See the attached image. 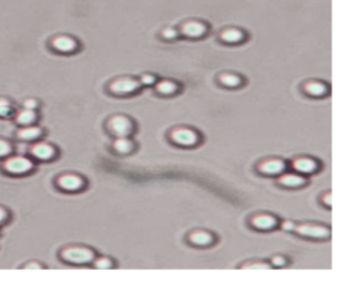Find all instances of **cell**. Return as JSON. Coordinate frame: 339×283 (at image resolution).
Listing matches in <instances>:
<instances>
[{
    "label": "cell",
    "mask_w": 339,
    "mask_h": 283,
    "mask_svg": "<svg viewBox=\"0 0 339 283\" xmlns=\"http://www.w3.org/2000/svg\"><path fill=\"white\" fill-rule=\"evenodd\" d=\"M113 148L118 154L126 155V154H130L134 150V143H133V140L129 136H117L114 139Z\"/></svg>",
    "instance_id": "e0dca14e"
},
{
    "label": "cell",
    "mask_w": 339,
    "mask_h": 283,
    "mask_svg": "<svg viewBox=\"0 0 339 283\" xmlns=\"http://www.w3.org/2000/svg\"><path fill=\"white\" fill-rule=\"evenodd\" d=\"M57 185L62 189V191L66 192H77L81 191L85 185V181L84 179L79 175H62L57 180Z\"/></svg>",
    "instance_id": "52a82bcc"
},
{
    "label": "cell",
    "mask_w": 339,
    "mask_h": 283,
    "mask_svg": "<svg viewBox=\"0 0 339 283\" xmlns=\"http://www.w3.org/2000/svg\"><path fill=\"white\" fill-rule=\"evenodd\" d=\"M322 201H323L325 206H329V208H330L331 205H333V195H331L330 192H329V193H325V196H323Z\"/></svg>",
    "instance_id": "4dcf8cb0"
},
{
    "label": "cell",
    "mask_w": 339,
    "mask_h": 283,
    "mask_svg": "<svg viewBox=\"0 0 339 283\" xmlns=\"http://www.w3.org/2000/svg\"><path fill=\"white\" fill-rule=\"evenodd\" d=\"M32 168H33V163L29 159H27V157L16 156L5 161V170L11 172V174H26Z\"/></svg>",
    "instance_id": "9c48e42d"
},
{
    "label": "cell",
    "mask_w": 339,
    "mask_h": 283,
    "mask_svg": "<svg viewBox=\"0 0 339 283\" xmlns=\"http://www.w3.org/2000/svg\"><path fill=\"white\" fill-rule=\"evenodd\" d=\"M244 37H245L244 32L237 29V28H228L226 31H223L222 35H220V39H222L224 43L228 44L241 43L244 40Z\"/></svg>",
    "instance_id": "d6986e66"
},
{
    "label": "cell",
    "mask_w": 339,
    "mask_h": 283,
    "mask_svg": "<svg viewBox=\"0 0 339 283\" xmlns=\"http://www.w3.org/2000/svg\"><path fill=\"white\" fill-rule=\"evenodd\" d=\"M11 153V146L5 140L0 139V156H4Z\"/></svg>",
    "instance_id": "f1b7e54d"
},
{
    "label": "cell",
    "mask_w": 339,
    "mask_h": 283,
    "mask_svg": "<svg viewBox=\"0 0 339 283\" xmlns=\"http://www.w3.org/2000/svg\"><path fill=\"white\" fill-rule=\"evenodd\" d=\"M170 140L180 147H194L199 143V134L190 127H175L170 131Z\"/></svg>",
    "instance_id": "3957f363"
},
{
    "label": "cell",
    "mask_w": 339,
    "mask_h": 283,
    "mask_svg": "<svg viewBox=\"0 0 339 283\" xmlns=\"http://www.w3.org/2000/svg\"><path fill=\"white\" fill-rule=\"evenodd\" d=\"M41 135V129L35 126H28L19 131V138L24 140H35Z\"/></svg>",
    "instance_id": "44dd1931"
},
{
    "label": "cell",
    "mask_w": 339,
    "mask_h": 283,
    "mask_svg": "<svg viewBox=\"0 0 339 283\" xmlns=\"http://www.w3.org/2000/svg\"><path fill=\"white\" fill-rule=\"evenodd\" d=\"M277 218L274 217L273 214L269 213H257L252 216L251 218V225L252 228L261 232H268L272 231L277 227Z\"/></svg>",
    "instance_id": "ba28073f"
},
{
    "label": "cell",
    "mask_w": 339,
    "mask_h": 283,
    "mask_svg": "<svg viewBox=\"0 0 339 283\" xmlns=\"http://www.w3.org/2000/svg\"><path fill=\"white\" fill-rule=\"evenodd\" d=\"M304 92L308 96L319 98V97L326 96L327 92H329V87H327L326 83L321 82V81H309L304 85Z\"/></svg>",
    "instance_id": "9a60e30c"
},
{
    "label": "cell",
    "mask_w": 339,
    "mask_h": 283,
    "mask_svg": "<svg viewBox=\"0 0 339 283\" xmlns=\"http://www.w3.org/2000/svg\"><path fill=\"white\" fill-rule=\"evenodd\" d=\"M286 168V163L282 159L279 157H269L265 160H261L257 164V171L261 175H266V176H276V175H281Z\"/></svg>",
    "instance_id": "8992f818"
},
{
    "label": "cell",
    "mask_w": 339,
    "mask_h": 283,
    "mask_svg": "<svg viewBox=\"0 0 339 283\" xmlns=\"http://www.w3.org/2000/svg\"><path fill=\"white\" fill-rule=\"evenodd\" d=\"M36 121V113L35 110L26 109L23 110L22 113L18 115V122L24 126H29Z\"/></svg>",
    "instance_id": "7402d4cb"
},
{
    "label": "cell",
    "mask_w": 339,
    "mask_h": 283,
    "mask_svg": "<svg viewBox=\"0 0 339 283\" xmlns=\"http://www.w3.org/2000/svg\"><path fill=\"white\" fill-rule=\"evenodd\" d=\"M11 113V105L7 101H0V117H7Z\"/></svg>",
    "instance_id": "83f0119b"
},
{
    "label": "cell",
    "mask_w": 339,
    "mask_h": 283,
    "mask_svg": "<svg viewBox=\"0 0 339 283\" xmlns=\"http://www.w3.org/2000/svg\"><path fill=\"white\" fill-rule=\"evenodd\" d=\"M219 82L222 83L223 86L226 87H237L243 83V79L240 76L233 73H223L219 76Z\"/></svg>",
    "instance_id": "ffe728a7"
},
{
    "label": "cell",
    "mask_w": 339,
    "mask_h": 283,
    "mask_svg": "<svg viewBox=\"0 0 339 283\" xmlns=\"http://www.w3.org/2000/svg\"><path fill=\"white\" fill-rule=\"evenodd\" d=\"M61 258L72 265H89L94 261L96 252L87 246L76 245V246H68V248L62 249Z\"/></svg>",
    "instance_id": "6da1fadb"
},
{
    "label": "cell",
    "mask_w": 339,
    "mask_h": 283,
    "mask_svg": "<svg viewBox=\"0 0 339 283\" xmlns=\"http://www.w3.org/2000/svg\"><path fill=\"white\" fill-rule=\"evenodd\" d=\"M93 265L98 267V269H112L113 267V261L108 257H100V258H94V261L91 262Z\"/></svg>",
    "instance_id": "603a6c76"
},
{
    "label": "cell",
    "mask_w": 339,
    "mask_h": 283,
    "mask_svg": "<svg viewBox=\"0 0 339 283\" xmlns=\"http://www.w3.org/2000/svg\"><path fill=\"white\" fill-rule=\"evenodd\" d=\"M182 33L187 37L198 39V37H201L207 33V26L204 23L198 22V20H190L182 26Z\"/></svg>",
    "instance_id": "7c38bea8"
},
{
    "label": "cell",
    "mask_w": 339,
    "mask_h": 283,
    "mask_svg": "<svg viewBox=\"0 0 339 283\" xmlns=\"http://www.w3.org/2000/svg\"><path fill=\"white\" fill-rule=\"evenodd\" d=\"M5 218H7V212H5L4 209H1V208H0V224L4 221Z\"/></svg>",
    "instance_id": "836d02e7"
},
{
    "label": "cell",
    "mask_w": 339,
    "mask_h": 283,
    "mask_svg": "<svg viewBox=\"0 0 339 283\" xmlns=\"http://www.w3.org/2000/svg\"><path fill=\"white\" fill-rule=\"evenodd\" d=\"M32 154L40 160H49L56 155V150L51 144L37 143L35 147L32 148Z\"/></svg>",
    "instance_id": "2e32d148"
},
{
    "label": "cell",
    "mask_w": 339,
    "mask_h": 283,
    "mask_svg": "<svg viewBox=\"0 0 339 283\" xmlns=\"http://www.w3.org/2000/svg\"><path fill=\"white\" fill-rule=\"evenodd\" d=\"M26 269H28V270H35V269H43V267H41V265H37V263H28V265L26 266Z\"/></svg>",
    "instance_id": "d6a6232c"
},
{
    "label": "cell",
    "mask_w": 339,
    "mask_h": 283,
    "mask_svg": "<svg viewBox=\"0 0 339 283\" xmlns=\"http://www.w3.org/2000/svg\"><path fill=\"white\" fill-rule=\"evenodd\" d=\"M270 265L276 266V267H282V266L286 265V258L282 257V256H274L270 261Z\"/></svg>",
    "instance_id": "4316f807"
},
{
    "label": "cell",
    "mask_w": 339,
    "mask_h": 283,
    "mask_svg": "<svg viewBox=\"0 0 339 283\" xmlns=\"http://www.w3.org/2000/svg\"><path fill=\"white\" fill-rule=\"evenodd\" d=\"M272 265L266 262H248L241 266V269H256V270H262V269H270Z\"/></svg>",
    "instance_id": "cb8c5ba5"
},
{
    "label": "cell",
    "mask_w": 339,
    "mask_h": 283,
    "mask_svg": "<svg viewBox=\"0 0 339 283\" xmlns=\"http://www.w3.org/2000/svg\"><path fill=\"white\" fill-rule=\"evenodd\" d=\"M24 106H26V109L35 110L36 106H37V102H36V101H33V100H28L26 103H24Z\"/></svg>",
    "instance_id": "1f68e13d"
},
{
    "label": "cell",
    "mask_w": 339,
    "mask_h": 283,
    "mask_svg": "<svg viewBox=\"0 0 339 283\" xmlns=\"http://www.w3.org/2000/svg\"><path fill=\"white\" fill-rule=\"evenodd\" d=\"M106 129L110 134L117 138V136H129L134 130V125L130 118L123 115V114H117L108 119Z\"/></svg>",
    "instance_id": "277c9868"
},
{
    "label": "cell",
    "mask_w": 339,
    "mask_h": 283,
    "mask_svg": "<svg viewBox=\"0 0 339 283\" xmlns=\"http://www.w3.org/2000/svg\"><path fill=\"white\" fill-rule=\"evenodd\" d=\"M53 48L61 53H70L77 49V43L76 40L69 37V36H58L52 41Z\"/></svg>",
    "instance_id": "5bb4252c"
},
{
    "label": "cell",
    "mask_w": 339,
    "mask_h": 283,
    "mask_svg": "<svg viewBox=\"0 0 339 283\" xmlns=\"http://www.w3.org/2000/svg\"><path fill=\"white\" fill-rule=\"evenodd\" d=\"M141 87V82L133 77H121L112 81L108 86L113 96H130Z\"/></svg>",
    "instance_id": "5b68a950"
},
{
    "label": "cell",
    "mask_w": 339,
    "mask_h": 283,
    "mask_svg": "<svg viewBox=\"0 0 339 283\" xmlns=\"http://www.w3.org/2000/svg\"><path fill=\"white\" fill-rule=\"evenodd\" d=\"M297 234L311 238V240H327L330 237V229L321 224H314V222H302V224H296L294 229Z\"/></svg>",
    "instance_id": "7a4b0ae2"
},
{
    "label": "cell",
    "mask_w": 339,
    "mask_h": 283,
    "mask_svg": "<svg viewBox=\"0 0 339 283\" xmlns=\"http://www.w3.org/2000/svg\"><path fill=\"white\" fill-rule=\"evenodd\" d=\"M213 240H215V237H213L212 233H209V232L207 231H203V229H201V231L198 229V231L191 232V233L188 234V242L195 245V246H200V248L209 246V245L213 242Z\"/></svg>",
    "instance_id": "4fadbf2b"
},
{
    "label": "cell",
    "mask_w": 339,
    "mask_h": 283,
    "mask_svg": "<svg viewBox=\"0 0 339 283\" xmlns=\"http://www.w3.org/2000/svg\"><path fill=\"white\" fill-rule=\"evenodd\" d=\"M294 225H296L294 222L289 221V220H287V221H283L282 224H281V229H282V231L290 232V231H293V229H294Z\"/></svg>",
    "instance_id": "f546056e"
},
{
    "label": "cell",
    "mask_w": 339,
    "mask_h": 283,
    "mask_svg": "<svg viewBox=\"0 0 339 283\" xmlns=\"http://www.w3.org/2000/svg\"><path fill=\"white\" fill-rule=\"evenodd\" d=\"M277 183L281 185V187L285 188H301L306 185L308 183V179L305 178V175L302 174H281V176L277 180Z\"/></svg>",
    "instance_id": "8fae6325"
},
{
    "label": "cell",
    "mask_w": 339,
    "mask_h": 283,
    "mask_svg": "<svg viewBox=\"0 0 339 283\" xmlns=\"http://www.w3.org/2000/svg\"><path fill=\"white\" fill-rule=\"evenodd\" d=\"M162 36L166 40H174L178 37V31L174 28H166L165 31L162 32Z\"/></svg>",
    "instance_id": "484cf974"
},
{
    "label": "cell",
    "mask_w": 339,
    "mask_h": 283,
    "mask_svg": "<svg viewBox=\"0 0 339 283\" xmlns=\"http://www.w3.org/2000/svg\"><path fill=\"white\" fill-rule=\"evenodd\" d=\"M140 82L142 83V85H146V86H148V85H154V83L157 82V77L152 76V74H143L140 78Z\"/></svg>",
    "instance_id": "d4e9b609"
},
{
    "label": "cell",
    "mask_w": 339,
    "mask_h": 283,
    "mask_svg": "<svg viewBox=\"0 0 339 283\" xmlns=\"http://www.w3.org/2000/svg\"><path fill=\"white\" fill-rule=\"evenodd\" d=\"M291 167H293V170L296 171V172H298V174L310 175L318 170V161L315 160V159H313V157L301 156L293 160Z\"/></svg>",
    "instance_id": "30bf717a"
},
{
    "label": "cell",
    "mask_w": 339,
    "mask_h": 283,
    "mask_svg": "<svg viewBox=\"0 0 339 283\" xmlns=\"http://www.w3.org/2000/svg\"><path fill=\"white\" fill-rule=\"evenodd\" d=\"M178 83L171 79H162L155 85V92L159 93L161 96H174L175 93H178Z\"/></svg>",
    "instance_id": "ac0fdd59"
}]
</instances>
